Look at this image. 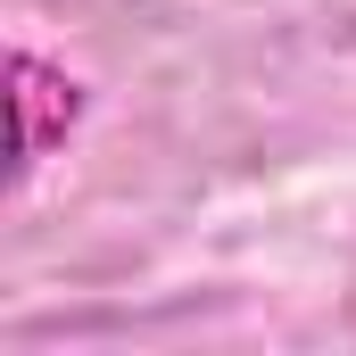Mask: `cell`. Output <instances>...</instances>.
I'll return each mask as SVG.
<instances>
[{
	"mask_svg": "<svg viewBox=\"0 0 356 356\" xmlns=\"http://www.w3.org/2000/svg\"><path fill=\"white\" fill-rule=\"evenodd\" d=\"M8 116H17V166L8 182H25L67 133H75V116H83V83L67 75V67H50L42 50H8Z\"/></svg>",
	"mask_w": 356,
	"mask_h": 356,
	"instance_id": "6da1fadb",
	"label": "cell"
}]
</instances>
